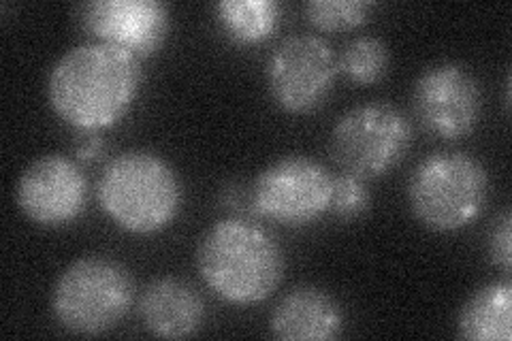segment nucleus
I'll use <instances>...</instances> for the list:
<instances>
[{"label":"nucleus","mask_w":512,"mask_h":341,"mask_svg":"<svg viewBox=\"0 0 512 341\" xmlns=\"http://www.w3.org/2000/svg\"><path fill=\"white\" fill-rule=\"evenodd\" d=\"M139 58L109 43H82L62 54L47 77V101L77 131L116 126L141 90Z\"/></svg>","instance_id":"nucleus-1"},{"label":"nucleus","mask_w":512,"mask_h":341,"mask_svg":"<svg viewBox=\"0 0 512 341\" xmlns=\"http://www.w3.org/2000/svg\"><path fill=\"white\" fill-rule=\"evenodd\" d=\"M197 271L222 301L254 305L269 299L282 284L284 252L259 224L229 218L203 233L197 246Z\"/></svg>","instance_id":"nucleus-2"},{"label":"nucleus","mask_w":512,"mask_h":341,"mask_svg":"<svg viewBox=\"0 0 512 341\" xmlns=\"http://www.w3.org/2000/svg\"><path fill=\"white\" fill-rule=\"evenodd\" d=\"M96 192L105 214L135 235L167 229L182 207L178 173L167 160L146 150H128L111 160Z\"/></svg>","instance_id":"nucleus-3"},{"label":"nucleus","mask_w":512,"mask_h":341,"mask_svg":"<svg viewBox=\"0 0 512 341\" xmlns=\"http://www.w3.org/2000/svg\"><path fill=\"white\" fill-rule=\"evenodd\" d=\"M489 201L483 162L463 152H436L414 167L408 203L414 218L438 233L466 229Z\"/></svg>","instance_id":"nucleus-4"},{"label":"nucleus","mask_w":512,"mask_h":341,"mask_svg":"<svg viewBox=\"0 0 512 341\" xmlns=\"http://www.w3.org/2000/svg\"><path fill=\"white\" fill-rule=\"evenodd\" d=\"M133 299L135 284L122 263L109 256H84L60 273L52 312L69 333L96 337L118 327Z\"/></svg>","instance_id":"nucleus-5"},{"label":"nucleus","mask_w":512,"mask_h":341,"mask_svg":"<svg viewBox=\"0 0 512 341\" xmlns=\"http://www.w3.org/2000/svg\"><path fill=\"white\" fill-rule=\"evenodd\" d=\"M412 145V126L397 107L372 101L352 107L335 122L329 150L344 173L374 180L402 162Z\"/></svg>","instance_id":"nucleus-6"},{"label":"nucleus","mask_w":512,"mask_h":341,"mask_svg":"<svg viewBox=\"0 0 512 341\" xmlns=\"http://www.w3.org/2000/svg\"><path fill=\"white\" fill-rule=\"evenodd\" d=\"M338 73V56L323 37L295 35L269 56L265 81L271 101L286 113L303 116L327 103Z\"/></svg>","instance_id":"nucleus-7"},{"label":"nucleus","mask_w":512,"mask_h":341,"mask_svg":"<svg viewBox=\"0 0 512 341\" xmlns=\"http://www.w3.org/2000/svg\"><path fill=\"white\" fill-rule=\"evenodd\" d=\"M333 175L308 156H286L261 171L252 186L256 214L286 226H303L329 211Z\"/></svg>","instance_id":"nucleus-8"},{"label":"nucleus","mask_w":512,"mask_h":341,"mask_svg":"<svg viewBox=\"0 0 512 341\" xmlns=\"http://www.w3.org/2000/svg\"><path fill=\"white\" fill-rule=\"evenodd\" d=\"M412 109L429 135L461 139L480 122L483 90L468 67L459 62H438L414 81Z\"/></svg>","instance_id":"nucleus-9"},{"label":"nucleus","mask_w":512,"mask_h":341,"mask_svg":"<svg viewBox=\"0 0 512 341\" xmlns=\"http://www.w3.org/2000/svg\"><path fill=\"white\" fill-rule=\"evenodd\" d=\"M88 182L84 171L62 154H45L24 169L15 201L22 214L45 229L75 222L86 209Z\"/></svg>","instance_id":"nucleus-10"},{"label":"nucleus","mask_w":512,"mask_h":341,"mask_svg":"<svg viewBox=\"0 0 512 341\" xmlns=\"http://www.w3.org/2000/svg\"><path fill=\"white\" fill-rule=\"evenodd\" d=\"M77 20L99 43L137 58L156 54L169 32V9L156 0H94L79 7Z\"/></svg>","instance_id":"nucleus-11"},{"label":"nucleus","mask_w":512,"mask_h":341,"mask_svg":"<svg viewBox=\"0 0 512 341\" xmlns=\"http://www.w3.org/2000/svg\"><path fill=\"white\" fill-rule=\"evenodd\" d=\"M344 312L327 290L297 286L278 301L269 331L282 341H329L340 335Z\"/></svg>","instance_id":"nucleus-12"},{"label":"nucleus","mask_w":512,"mask_h":341,"mask_svg":"<svg viewBox=\"0 0 512 341\" xmlns=\"http://www.w3.org/2000/svg\"><path fill=\"white\" fill-rule=\"evenodd\" d=\"M143 327L160 339L192 337L203 324L205 303L195 286L180 278H158L139 297Z\"/></svg>","instance_id":"nucleus-13"},{"label":"nucleus","mask_w":512,"mask_h":341,"mask_svg":"<svg viewBox=\"0 0 512 341\" xmlns=\"http://www.w3.org/2000/svg\"><path fill=\"white\" fill-rule=\"evenodd\" d=\"M457 333L472 341H510L512 284L504 280L478 288L461 307Z\"/></svg>","instance_id":"nucleus-14"},{"label":"nucleus","mask_w":512,"mask_h":341,"mask_svg":"<svg viewBox=\"0 0 512 341\" xmlns=\"http://www.w3.org/2000/svg\"><path fill=\"white\" fill-rule=\"evenodd\" d=\"M214 11L227 37L239 45L265 43L282 22L276 0H220Z\"/></svg>","instance_id":"nucleus-15"},{"label":"nucleus","mask_w":512,"mask_h":341,"mask_svg":"<svg viewBox=\"0 0 512 341\" xmlns=\"http://www.w3.org/2000/svg\"><path fill=\"white\" fill-rule=\"evenodd\" d=\"M391 54L389 47L378 37L352 39L342 56L338 58V69L350 81L359 86H372L389 73Z\"/></svg>","instance_id":"nucleus-16"},{"label":"nucleus","mask_w":512,"mask_h":341,"mask_svg":"<svg viewBox=\"0 0 512 341\" xmlns=\"http://www.w3.org/2000/svg\"><path fill=\"white\" fill-rule=\"evenodd\" d=\"M306 18L323 32H346L367 24L374 3L367 0H312L306 7Z\"/></svg>","instance_id":"nucleus-17"},{"label":"nucleus","mask_w":512,"mask_h":341,"mask_svg":"<svg viewBox=\"0 0 512 341\" xmlns=\"http://www.w3.org/2000/svg\"><path fill=\"white\" fill-rule=\"evenodd\" d=\"M367 207H370V190H367L361 177L348 175V173L333 177L329 211L335 218L352 222L361 218L367 211Z\"/></svg>","instance_id":"nucleus-18"},{"label":"nucleus","mask_w":512,"mask_h":341,"mask_svg":"<svg viewBox=\"0 0 512 341\" xmlns=\"http://www.w3.org/2000/svg\"><path fill=\"white\" fill-rule=\"evenodd\" d=\"M510 239H512V216L510 211H502V214L493 220L489 235H487V254L489 261L502 269L506 275L512 269V252H510Z\"/></svg>","instance_id":"nucleus-19"},{"label":"nucleus","mask_w":512,"mask_h":341,"mask_svg":"<svg viewBox=\"0 0 512 341\" xmlns=\"http://www.w3.org/2000/svg\"><path fill=\"white\" fill-rule=\"evenodd\" d=\"M105 150V141L101 139L99 133H92V131H82V135L77 137L75 143V152L79 160H96Z\"/></svg>","instance_id":"nucleus-20"}]
</instances>
